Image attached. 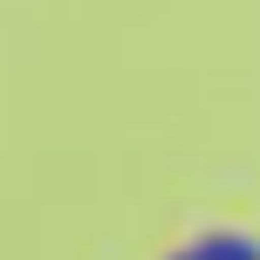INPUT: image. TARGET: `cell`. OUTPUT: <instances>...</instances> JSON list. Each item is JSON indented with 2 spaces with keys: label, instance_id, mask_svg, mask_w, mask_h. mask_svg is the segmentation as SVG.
Instances as JSON below:
<instances>
[{
  "label": "cell",
  "instance_id": "cell-2",
  "mask_svg": "<svg viewBox=\"0 0 260 260\" xmlns=\"http://www.w3.org/2000/svg\"><path fill=\"white\" fill-rule=\"evenodd\" d=\"M171 260H192V253H171Z\"/></svg>",
  "mask_w": 260,
  "mask_h": 260
},
{
  "label": "cell",
  "instance_id": "cell-1",
  "mask_svg": "<svg viewBox=\"0 0 260 260\" xmlns=\"http://www.w3.org/2000/svg\"><path fill=\"white\" fill-rule=\"evenodd\" d=\"M185 253H192V260H260V240H247V233H206V240H192Z\"/></svg>",
  "mask_w": 260,
  "mask_h": 260
}]
</instances>
